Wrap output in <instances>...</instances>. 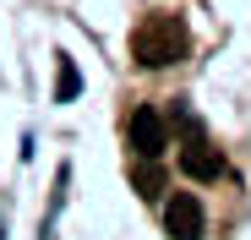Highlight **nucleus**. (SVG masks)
Listing matches in <instances>:
<instances>
[{"instance_id":"obj_5","label":"nucleus","mask_w":251,"mask_h":240,"mask_svg":"<svg viewBox=\"0 0 251 240\" xmlns=\"http://www.w3.org/2000/svg\"><path fill=\"white\" fill-rule=\"evenodd\" d=\"M131 186H137V196H148V202H153V196L164 191V169H158V158H142L137 175H131Z\"/></svg>"},{"instance_id":"obj_3","label":"nucleus","mask_w":251,"mask_h":240,"mask_svg":"<svg viewBox=\"0 0 251 240\" xmlns=\"http://www.w3.org/2000/svg\"><path fill=\"white\" fill-rule=\"evenodd\" d=\"M164 229H170L175 240H202V202L191 191H175L170 208H164Z\"/></svg>"},{"instance_id":"obj_4","label":"nucleus","mask_w":251,"mask_h":240,"mask_svg":"<svg viewBox=\"0 0 251 240\" xmlns=\"http://www.w3.org/2000/svg\"><path fill=\"white\" fill-rule=\"evenodd\" d=\"M180 169H186L191 180H219V175H224V153H219L213 142L191 137V142L180 147Z\"/></svg>"},{"instance_id":"obj_1","label":"nucleus","mask_w":251,"mask_h":240,"mask_svg":"<svg viewBox=\"0 0 251 240\" xmlns=\"http://www.w3.org/2000/svg\"><path fill=\"white\" fill-rule=\"evenodd\" d=\"M191 49V33L180 17H148L137 33H131V60L148 66V71H164V66H175L180 55Z\"/></svg>"},{"instance_id":"obj_2","label":"nucleus","mask_w":251,"mask_h":240,"mask_svg":"<svg viewBox=\"0 0 251 240\" xmlns=\"http://www.w3.org/2000/svg\"><path fill=\"white\" fill-rule=\"evenodd\" d=\"M126 142H131L142 158H158L164 147H170V126H164V115L153 109V104H142V109H131V126H126Z\"/></svg>"},{"instance_id":"obj_6","label":"nucleus","mask_w":251,"mask_h":240,"mask_svg":"<svg viewBox=\"0 0 251 240\" xmlns=\"http://www.w3.org/2000/svg\"><path fill=\"white\" fill-rule=\"evenodd\" d=\"M76 88H82V82H76V66H71V60H60V82H55V98H76Z\"/></svg>"}]
</instances>
